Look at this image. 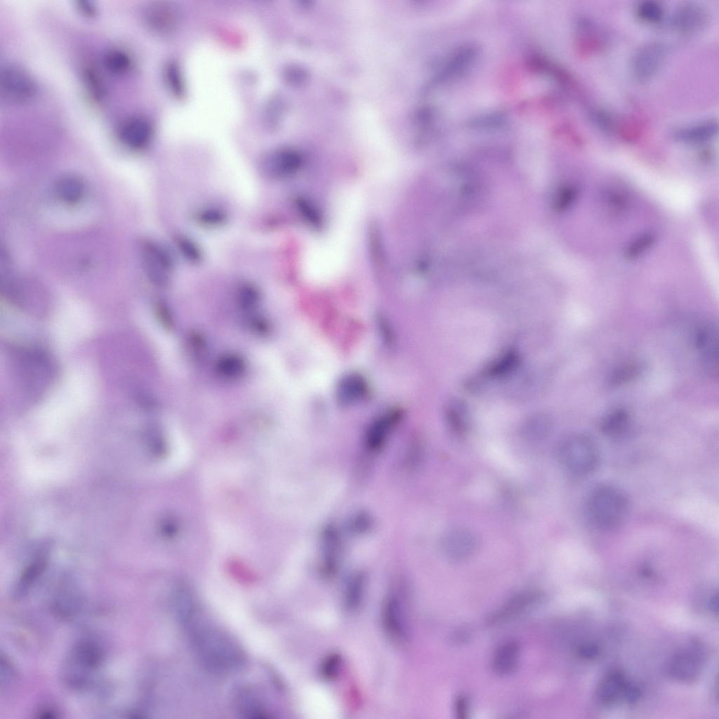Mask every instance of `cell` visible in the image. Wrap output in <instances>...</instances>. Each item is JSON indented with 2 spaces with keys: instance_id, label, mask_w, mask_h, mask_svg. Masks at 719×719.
Wrapping results in <instances>:
<instances>
[{
  "instance_id": "1",
  "label": "cell",
  "mask_w": 719,
  "mask_h": 719,
  "mask_svg": "<svg viewBox=\"0 0 719 719\" xmlns=\"http://www.w3.org/2000/svg\"><path fill=\"white\" fill-rule=\"evenodd\" d=\"M174 595L178 617L194 652L205 667L219 674L242 668L246 663V654L238 641L206 616L187 587H178Z\"/></svg>"
},
{
  "instance_id": "2",
  "label": "cell",
  "mask_w": 719,
  "mask_h": 719,
  "mask_svg": "<svg viewBox=\"0 0 719 719\" xmlns=\"http://www.w3.org/2000/svg\"><path fill=\"white\" fill-rule=\"evenodd\" d=\"M630 502L625 492L617 486L600 484L588 493L585 514L589 522L602 530L614 529L626 519Z\"/></svg>"
},
{
  "instance_id": "3",
  "label": "cell",
  "mask_w": 719,
  "mask_h": 719,
  "mask_svg": "<svg viewBox=\"0 0 719 719\" xmlns=\"http://www.w3.org/2000/svg\"><path fill=\"white\" fill-rule=\"evenodd\" d=\"M103 652L94 640L83 639L72 648L65 662L64 679L73 687L88 685L103 662Z\"/></svg>"
},
{
  "instance_id": "4",
  "label": "cell",
  "mask_w": 719,
  "mask_h": 719,
  "mask_svg": "<svg viewBox=\"0 0 719 719\" xmlns=\"http://www.w3.org/2000/svg\"><path fill=\"white\" fill-rule=\"evenodd\" d=\"M559 457L569 473L579 476L591 474L600 461L596 443L585 434H575L566 438L560 447Z\"/></svg>"
},
{
  "instance_id": "5",
  "label": "cell",
  "mask_w": 719,
  "mask_h": 719,
  "mask_svg": "<svg viewBox=\"0 0 719 719\" xmlns=\"http://www.w3.org/2000/svg\"><path fill=\"white\" fill-rule=\"evenodd\" d=\"M667 54L666 47L659 41H649L640 46L630 62V73L639 83L647 82L661 69Z\"/></svg>"
},
{
  "instance_id": "6",
  "label": "cell",
  "mask_w": 719,
  "mask_h": 719,
  "mask_svg": "<svg viewBox=\"0 0 719 719\" xmlns=\"http://www.w3.org/2000/svg\"><path fill=\"white\" fill-rule=\"evenodd\" d=\"M143 251L145 271L150 282L158 286H166L174 268L169 252L152 241L144 242Z\"/></svg>"
},
{
  "instance_id": "7",
  "label": "cell",
  "mask_w": 719,
  "mask_h": 719,
  "mask_svg": "<svg viewBox=\"0 0 719 719\" xmlns=\"http://www.w3.org/2000/svg\"><path fill=\"white\" fill-rule=\"evenodd\" d=\"M1 90L9 100L26 103L36 94L37 88L32 78L22 68L6 65L1 72Z\"/></svg>"
},
{
  "instance_id": "8",
  "label": "cell",
  "mask_w": 719,
  "mask_h": 719,
  "mask_svg": "<svg viewBox=\"0 0 719 719\" xmlns=\"http://www.w3.org/2000/svg\"><path fill=\"white\" fill-rule=\"evenodd\" d=\"M477 545V536L468 528L458 527L447 530L442 537L441 548L447 558L461 560L469 557Z\"/></svg>"
},
{
  "instance_id": "9",
  "label": "cell",
  "mask_w": 719,
  "mask_h": 719,
  "mask_svg": "<svg viewBox=\"0 0 719 719\" xmlns=\"http://www.w3.org/2000/svg\"><path fill=\"white\" fill-rule=\"evenodd\" d=\"M708 14L704 7L693 3L680 5L673 12L671 24L678 33L685 35L696 34L706 27Z\"/></svg>"
},
{
  "instance_id": "10",
  "label": "cell",
  "mask_w": 719,
  "mask_h": 719,
  "mask_svg": "<svg viewBox=\"0 0 719 719\" xmlns=\"http://www.w3.org/2000/svg\"><path fill=\"white\" fill-rule=\"evenodd\" d=\"M695 345L705 370L711 375L718 373V334L717 326L703 324L697 331Z\"/></svg>"
},
{
  "instance_id": "11",
  "label": "cell",
  "mask_w": 719,
  "mask_h": 719,
  "mask_svg": "<svg viewBox=\"0 0 719 719\" xmlns=\"http://www.w3.org/2000/svg\"><path fill=\"white\" fill-rule=\"evenodd\" d=\"M143 17L147 26L160 34L172 32L180 20V13L176 6L165 1H155L147 5L144 10Z\"/></svg>"
},
{
  "instance_id": "12",
  "label": "cell",
  "mask_w": 719,
  "mask_h": 719,
  "mask_svg": "<svg viewBox=\"0 0 719 719\" xmlns=\"http://www.w3.org/2000/svg\"><path fill=\"white\" fill-rule=\"evenodd\" d=\"M381 618L383 628L390 639L399 643L407 640V629L404 612L395 595H389L384 601Z\"/></svg>"
},
{
  "instance_id": "13",
  "label": "cell",
  "mask_w": 719,
  "mask_h": 719,
  "mask_svg": "<svg viewBox=\"0 0 719 719\" xmlns=\"http://www.w3.org/2000/svg\"><path fill=\"white\" fill-rule=\"evenodd\" d=\"M152 136L150 122L143 117H135L126 120L119 131V138L126 147L141 150L150 143Z\"/></svg>"
},
{
  "instance_id": "14",
  "label": "cell",
  "mask_w": 719,
  "mask_h": 719,
  "mask_svg": "<svg viewBox=\"0 0 719 719\" xmlns=\"http://www.w3.org/2000/svg\"><path fill=\"white\" fill-rule=\"evenodd\" d=\"M630 682L620 671L613 670L607 673L601 680L596 690L597 701L605 706L625 699L626 692Z\"/></svg>"
},
{
  "instance_id": "15",
  "label": "cell",
  "mask_w": 719,
  "mask_h": 719,
  "mask_svg": "<svg viewBox=\"0 0 719 719\" xmlns=\"http://www.w3.org/2000/svg\"><path fill=\"white\" fill-rule=\"evenodd\" d=\"M668 673L675 679L690 682L697 678L700 671V659L696 652L682 649L671 657L668 666Z\"/></svg>"
},
{
  "instance_id": "16",
  "label": "cell",
  "mask_w": 719,
  "mask_h": 719,
  "mask_svg": "<svg viewBox=\"0 0 719 719\" xmlns=\"http://www.w3.org/2000/svg\"><path fill=\"white\" fill-rule=\"evenodd\" d=\"M233 701L237 712L244 718L264 719L270 717L258 694L249 687L237 689Z\"/></svg>"
},
{
  "instance_id": "17",
  "label": "cell",
  "mask_w": 719,
  "mask_h": 719,
  "mask_svg": "<svg viewBox=\"0 0 719 719\" xmlns=\"http://www.w3.org/2000/svg\"><path fill=\"white\" fill-rule=\"evenodd\" d=\"M299 164L300 159L296 152L289 150H280L268 157L264 166L268 176L283 178L296 172Z\"/></svg>"
},
{
  "instance_id": "18",
  "label": "cell",
  "mask_w": 719,
  "mask_h": 719,
  "mask_svg": "<svg viewBox=\"0 0 719 719\" xmlns=\"http://www.w3.org/2000/svg\"><path fill=\"white\" fill-rule=\"evenodd\" d=\"M520 647L514 641L502 644L495 652L492 663L493 671L499 675H508L517 668L520 659Z\"/></svg>"
},
{
  "instance_id": "19",
  "label": "cell",
  "mask_w": 719,
  "mask_h": 719,
  "mask_svg": "<svg viewBox=\"0 0 719 719\" xmlns=\"http://www.w3.org/2000/svg\"><path fill=\"white\" fill-rule=\"evenodd\" d=\"M718 132L715 120H708L676 130L673 137L686 143H701L713 138Z\"/></svg>"
},
{
  "instance_id": "20",
  "label": "cell",
  "mask_w": 719,
  "mask_h": 719,
  "mask_svg": "<svg viewBox=\"0 0 719 719\" xmlns=\"http://www.w3.org/2000/svg\"><path fill=\"white\" fill-rule=\"evenodd\" d=\"M398 416L396 412L388 413L370 425L365 436V445L369 450H378L383 445Z\"/></svg>"
},
{
  "instance_id": "21",
  "label": "cell",
  "mask_w": 719,
  "mask_h": 719,
  "mask_svg": "<svg viewBox=\"0 0 719 719\" xmlns=\"http://www.w3.org/2000/svg\"><path fill=\"white\" fill-rule=\"evenodd\" d=\"M55 190L61 202L68 205H75L82 200L86 187L84 181L78 176L67 175L57 181Z\"/></svg>"
},
{
  "instance_id": "22",
  "label": "cell",
  "mask_w": 719,
  "mask_h": 719,
  "mask_svg": "<svg viewBox=\"0 0 719 719\" xmlns=\"http://www.w3.org/2000/svg\"><path fill=\"white\" fill-rule=\"evenodd\" d=\"M367 383L359 374H349L342 378L338 385L337 397L343 404H350L363 398L367 394Z\"/></svg>"
},
{
  "instance_id": "23",
  "label": "cell",
  "mask_w": 719,
  "mask_h": 719,
  "mask_svg": "<svg viewBox=\"0 0 719 719\" xmlns=\"http://www.w3.org/2000/svg\"><path fill=\"white\" fill-rule=\"evenodd\" d=\"M630 423L631 416L628 411L618 408L609 411L602 418L600 428L605 435L618 437L627 432Z\"/></svg>"
},
{
  "instance_id": "24",
  "label": "cell",
  "mask_w": 719,
  "mask_h": 719,
  "mask_svg": "<svg viewBox=\"0 0 719 719\" xmlns=\"http://www.w3.org/2000/svg\"><path fill=\"white\" fill-rule=\"evenodd\" d=\"M217 374L227 380H236L242 377L246 371L244 360L237 354L222 356L216 362Z\"/></svg>"
},
{
  "instance_id": "25",
  "label": "cell",
  "mask_w": 719,
  "mask_h": 719,
  "mask_svg": "<svg viewBox=\"0 0 719 719\" xmlns=\"http://www.w3.org/2000/svg\"><path fill=\"white\" fill-rule=\"evenodd\" d=\"M103 64L109 72L115 75H122L129 71L132 60L130 55L124 50L112 48L105 53Z\"/></svg>"
},
{
  "instance_id": "26",
  "label": "cell",
  "mask_w": 719,
  "mask_h": 719,
  "mask_svg": "<svg viewBox=\"0 0 719 719\" xmlns=\"http://www.w3.org/2000/svg\"><path fill=\"white\" fill-rule=\"evenodd\" d=\"M552 428L551 420L545 415H536L527 420L522 427L523 435L532 440H540L547 437Z\"/></svg>"
},
{
  "instance_id": "27",
  "label": "cell",
  "mask_w": 719,
  "mask_h": 719,
  "mask_svg": "<svg viewBox=\"0 0 719 719\" xmlns=\"http://www.w3.org/2000/svg\"><path fill=\"white\" fill-rule=\"evenodd\" d=\"M536 595L533 593H525L520 595L510 600L503 608L496 612L491 618V622L503 621L518 614L523 609L527 607L534 602Z\"/></svg>"
},
{
  "instance_id": "28",
  "label": "cell",
  "mask_w": 719,
  "mask_h": 719,
  "mask_svg": "<svg viewBox=\"0 0 719 719\" xmlns=\"http://www.w3.org/2000/svg\"><path fill=\"white\" fill-rule=\"evenodd\" d=\"M447 418L450 428L458 434L467 429L468 414L466 405L460 401H451L447 407Z\"/></svg>"
},
{
  "instance_id": "29",
  "label": "cell",
  "mask_w": 719,
  "mask_h": 719,
  "mask_svg": "<svg viewBox=\"0 0 719 719\" xmlns=\"http://www.w3.org/2000/svg\"><path fill=\"white\" fill-rule=\"evenodd\" d=\"M326 531L324 536V568L327 573H332L336 569L338 557V539L333 529Z\"/></svg>"
},
{
  "instance_id": "30",
  "label": "cell",
  "mask_w": 719,
  "mask_h": 719,
  "mask_svg": "<svg viewBox=\"0 0 719 719\" xmlns=\"http://www.w3.org/2000/svg\"><path fill=\"white\" fill-rule=\"evenodd\" d=\"M637 16L642 21L657 23L664 16L663 6L657 1L645 0L640 2L636 7Z\"/></svg>"
},
{
  "instance_id": "31",
  "label": "cell",
  "mask_w": 719,
  "mask_h": 719,
  "mask_svg": "<svg viewBox=\"0 0 719 719\" xmlns=\"http://www.w3.org/2000/svg\"><path fill=\"white\" fill-rule=\"evenodd\" d=\"M364 578L362 574L353 575L348 583L345 593V603L350 609L357 607L363 595Z\"/></svg>"
},
{
  "instance_id": "32",
  "label": "cell",
  "mask_w": 719,
  "mask_h": 719,
  "mask_svg": "<svg viewBox=\"0 0 719 719\" xmlns=\"http://www.w3.org/2000/svg\"><path fill=\"white\" fill-rule=\"evenodd\" d=\"M175 243L180 253L188 261L199 263L202 260V251L192 239L185 235H177Z\"/></svg>"
},
{
  "instance_id": "33",
  "label": "cell",
  "mask_w": 719,
  "mask_h": 719,
  "mask_svg": "<svg viewBox=\"0 0 719 719\" xmlns=\"http://www.w3.org/2000/svg\"><path fill=\"white\" fill-rule=\"evenodd\" d=\"M237 298L239 305L244 309H251L258 304L260 293L256 286L251 283H243L237 292Z\"/></svg>"
},
{
  "instance_id": "34",
  "label": "cell",
  "mask_w": 719,
  "mask_h": 719,
  "mask_svg": "<svg viewBox=\"0 0 719 719\" xmlns=\"http://www.w3.org/2000/svg\"><path fill=\"white\" fill-rule=\"evenodd\" d=\"M194 218L197 222L204 226L218 227L226 222L227 216L225 211L220 209L209 207L197 211Z\"/></svg>"
},
{
  "instance_id": "35",
  "label": "cell",
  "mask_w": 719,
  "mask_h": 719,
  "mask_svg": "<svg viewBox=\"0 0 719 719\" xmlns=\"http://www.w3.org/2000/svg\"><path fill=\"white\" fill-rule=\"evenodd\" d=\"M517 362V355L515 352H506L491 364L489 374L496 377L504 376L513 370Z\"/></svg>"
},
{
  "instance_id": "36",
  "label": "cell",
  "mask_w": 719,
  "mask_h": 719,
  "mask_svg": "<svg viewBox=\"0 0 719 719\" xmlns=\"http://www.w3.org/2000/svg\"><path fill=\"white\" fill-rule=\"evenodd\" d=\"M655 237L651 233L644 234L634 240L626 250L625 256L633 259L639 256L654 243Z\"/></svg>"
},
{
  "instance_id": "37",
  "label": "cell",
  "mask_w": 719,
  "mask_h": 719,
  "mask_svg": "<svg viewBox=\"0 0 719 719\" xmlns=\"http://www.w3.org/2000/svg\"><path fill=\"white\" fill-rule=\"evenodd\" d=\"M341 664V658L337 654H331L323 661L321 666V673L326 679H333L338 673Z\"/></svg>"
},
{
  "instance_id": "38",
  "label": "cell",
  "mask_w": 719,
  "mask_h": 719,
  "mask_svg": "<svg viewBox=\"0 0 719 719\" xmlns=\"http://www.w3.org/2000/svg\"><path fill=\"white\" fill-rule=\"evenodd\" d=\"M86 83L88 86V90L96 98H100L103 95V86L100 81V78L96 74V72L91 69H87L84 72Z\"/></svg>"
},
{
  "instance_id": "39",
  "label": "cell",
  "mask_w": 719,
  "mask_h": 719,
  "mask_svg": "<svg viewBox=\"0 0 719 719\" xmlns=\"http://www.w3.org/2000/svg\"><path fill=\"white\" fill-rule=\"evenodd\" d=\"M638 365L635 364H630L621 367L614 372L613 376H612L611 382L616 384L626 382L635 376L638 372Z\"/></svg>"
},
{
  "instance_id": "40",
  "label": "cell",
  "mask_w": 719,
  "mask_h": 719,
  "mask_svg": "<svg viewBox=\"0 0 719 719\" xmlns=\"http://www.w3.org/2000/svg\"><path fill=\"white\" fill-rule=\"evenodd\" d=\"M370 526V518L365 513H359L351 520L350 527L355 532H364Z\"/></svg>"
},
{
  "instance_id": "41",
  "label": "cell",
  "mask_w": 719,
  "mask_h": 719,
  "mask_svg": "<svg viewBox=\"0 0 719 719\" xmlns=\"http://www.w3.org/2000/svg\"><path fill=\"white\" fill-rule=\"evenodd\" d=\"M157 315L159 316V320L162 322L164 326L170 327L172 326V318L166 305L163 303L159 302L156 305Z\"/></svg>"
},
{
  "instance_id": "42",
  "label": "cell",
  "mask_w": 719,
  "mask_h": 719,
  "mask_svg": "<svg viewBox=\"0 0 719 719\" xmlns=\"http://www.w3.org/2000/svg\"><path fill=\"white\" fill-rule=\"evenodd\" d=\"M598 652L599 649L598 646L593 643H585L581 645L579 649V655L588 659L595 657Z\"/></svg>"
},
{
  "instance_id": "43",
  "label": "cell",
  "mask_w": 719,
  "mask_h": 719,
  "mask_svg": "<svg viewBox=\"0 0 719 719\" xmlns=\"http://www.w3.org/2000/svg\"><path fill=\"white\" fill-rule=\"evenodd\" d=\"M79 11L85 16L93 17L96 13L95 6L88 1H77V5Z\"/></svg>"
},
{
  "instance_id": "44",
  "label": "cell",
  "mask_w": 719,
  "mask_h": 719,
  "mask_svg": "<svg viewBox=\"0 0 719 719\" xmlns=\"http://www.w3.org/2000/svg\"><path fill=\"white\" fill-rule=\"evenodd\" d=\"M250 326L255 331L259 334H266L270 329L268 322L261 317L253 318Z\"/></svg>"
},
{
  "instance_id": "45",
  "label": "cell",
  "mask_w": 719,
  "mask_h": 719,
  "mask_svg": "<svg viewBox=\"0 0 719 719\" xmlns=\"http://www.w3.org/2000/svg\"><path fill=\"white\" fill-rule=\"evenodd\" d=\"M176 67L174 65L171 64L167 69L168 79L172 85V87L176 91H180V80L179 77L177 75L178 71L176 72Z\"/></svg>"
},
{
  "instance_id": "46",
  "label": "cell",
  "mask_w": 719,
  "mask_h": 719,
  "mask_svg": "<svg viewBox=\"0 0 719 719\" xmlns=\"http://www.w3.org/2000/svg\"><path fill=\"white\" fill-rule=\"evenodd\" d=\"M466 702V701L464 699H459L457 701L456 709L458 713H466L467 709Z\"/></svg>"
},
{
  "instance_id": "47",
  "label": "cell",
  "mask_w": 719,
  "mask_h": 719,
  "mask_svg": "<svg viewBox=\"0 0 719 719\" xmlns=\"http://www.w3.org/2000/svg\"><path fill=\"white\" fill-rule=\"evenodd\" d=\"M709 606H710L709 607L711 608V611L713 612H715L716 614L718 613V597H717V595H715V596H713L711 598L710 602H709Z\"/></svg>"
}]
</instances>
